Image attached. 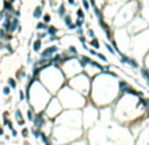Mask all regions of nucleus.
<instances>
[{
  "label": "nucleus",
  "instance_id": "473e14b6",
  "mask_svg": "<svg viewBox=\"0 0 149 145\" xmlns=\"http://www.w3.org/2000/svg\"><path fill=\"white\" fill-rule=\"evenodd\" d=\"M67 3H69L70 5H74L75 7V0H67Z\"/></svg>",
  "mask_w": 149,
  "mask_h": 145
},
{
  "label": "nucleus",
  "instance_id": "4be33fe9",
  "mask_svg": "<svg viewBox=\"0 0 149 145\" xmlns=\"http://www.w3.org/2000/svg\"><path fill=\"white\" fill-rule=\"evenodd\" d=\"M104 46H106V49H107V50H108V51H109V53H111V54H116V51H115V49L112 48V46L109 45L108 42H107V41H106V42H104Z\"/></svg>",
  "mask_w": 149,
  "mask_h": 145
},
{
  "label": "nucleus",
  "instance_id": "f704fd0d",
  "mask_svg": "<svg viewBox=\"0 0 149 145\" xmlns=\"http://www.w3.org/2000/svg\"><path fill=\"white\" fill-rule=\"evenodd\" d=\"M46 4V0H41V7H45Z\"/></svg>",
  "mask_w": 149,
  "mask_h": 145
},
{
  "label": "nucleus",
  "instance_id": "c9c22d12",
  "mask_svg": "<svg viewBox=\"0 0 149 145\" xmlns=\"http://www.w3.org/2000/svg\"><path fill=\"white\" fill-rule=\"evenodd\" d=\"M3 9V0H0V11Z\"/></svg>",
  "mask_w": 149,
  "mask_h": 145
},
{
  "label": "nucleus",
  "instance_id": "20e7f679",
  "mask_svg": "<svg viewBox=\"0 0 149 145\" xmlns=\"http://www.w3.org/2000/svg\"><path fill=\"white\" fill-rule=\"evenodd\" d=\"M42 45H44V41L40 40V38L33 41V53H40L41 49H42Z\"/></svg>",
  "mask_w": 149,
  "mask_h": 145
},
{
  "label": "nucleus",
  "instance_id": "6ab92c4d",
  "mask_svg": "<svg viewBox=\"0 0 149 145\" xmlns=\"http://www.w3.org/2000/svg\"><path fill=\"white\" fill-rule=\"evenodd\" d=\"M33 116H35V111H33L32 108H29L28 112H26V117H28L29 121H32V120H33Z\"/></svg>",
  "mask_w": 149,
  "mask_h": 145
},
{
  "label": "nucleus",
  "instance_id": "9d476101",
  "mask_svg": "<svg viewBox=\"0 0 149 145\" xmlns=\"http://www.w3.org/2000/svg\"><path fill=\"white\" fill-rule=\"evenodd\" d=\"M80 3H82V9L84 12H89L91 9V4H90L89 0H80Z\"/></svg>",
  "mask_w": 149,
  "mask_h": 145
},
{
  "label": "nucleus",
  "instance_id": "c85d7f7f",
  "mask_svg": "<svg viewBox=\"0 0 149 145\" xmlns=\"http://www.w3.org/2000/svg\"><path fill=\"white\" fill-rule=\"evenodd\" d=\"M78 40H79L80 44L83 45V44H86V36H79V37H78Z\"/></svg>",
  "mask_w": 149,
  "mask_h": 145
},
{
  "label": "nucleus",
  "instance_id": "f3484780",
  "mask_svg": "<svg viewBox=\"0 0 149 145\" xmlns=\"http://www.w3.org/2000/svg\"><path fill=\"white\" fill-rule=\"evenodd\" d=\"M77 17H78V19H83V20H84V17H86V12H84L82 8L77 9Z\"/></svg>",
  "mask_w": 149,
  "mask_h": 145
},
{
  "label": "nucleus",
  "instance_id": "a211bd4d",
  "mask_svg": "<svg viewBox=\"0 0 149 145\" xmlns=\"http://www.w3.org/2000/svg\"><path fill=\"white\" fill-rule=\"evenodd\" d=\"M4 48L8 50V54H13V53H15V49L12 48V44H11V42H7L5 45H4Z\"/></svg>",
  "mask_w": 149,
  "mask_h": 145
},
{
  "label": "nucleus",
  "instance_id": "2eb2a0df",
  "mask_svg": "<svg viewBox=\"0 0 149 145\" xmlns=\"http://www.w3.org/2000/svg\"><path fill=\"white\" fill-rule=\"evenodd\" d=\"M46 28H48V25H46L45 23H42V21H38V23L36 24V29H37V30H46Z\"/></svg>",
  "mask_w": 149,
  "mask_h": 145
},
{
  "label": "nucleus",
  "instance_id": "393cba45",
  "mask_svg": "<svg viewBox=\"0 0 149 145\" xmlns=\"http://www.w3.org/2000/svg\"><path fill=\"white\" fill-rule=\"evenodd\" d=\"M3 94L5 95V96H9V95H11V88H9L8 86H4L3 87Z\"/></svg>",
  "mask_w": 149,
  "mask_h": 145
},
{
  "label": "nucleus",
  "instance_id": "423d86ee",
  "mask_svg": "<svg viewBox=\"0 0 149 145\" xmlns=\"http://www.w3.org/2000/svg\"><path fill=\"white\" fill-rule=\"evenodd\" d=\"M55 11H57V15H58V16H60V17H61V19H62V17L65 16L66 13H67V8H66V5H65V4H63V3L61 4V5L58 7V8L55 9Z\"/></svg>",
  "mask_w": 149,
  "mask_h": 145
},
{
  "label": "nucleus",
  "instance_id": "7ed1b4c3",
  "mask_svg": "<svg viewBox=\"0 0 149 145\" xmlns=\"http://www.w3.org/2000/svg\"><path fill=\"white\" fill-rule=\"evenodd\" d=\"M42 15H44V8L41 5H37L33 9V12H32V16L35 17L36 20H40L41 17H42Z\"/></svg>",
  "mask_w": 149,
  "mask_h": 145
},
{
  "label": "nucleus",
  "instance_id": "1a4fd4ad",
  "mask_svg": "<svg viewBox=\"0 0 149 145\" xmlns=\"http://www.w3.org/2000/svg\"><path fill=\"white\" fill-rule=\"evenodd\" d=\"M62 19H63V24H65L66 26H69L70 24H73V17H71V15H70V13H66Z\"/></svg>",
  "mask_w": 149,
  "mask_h": 145
},
{
  "label": "nucleus",
  "instance_id": "aec40b11",
  "mask_svg": "<svg viewBox=\"0 0 149 145\" xmlns=\"http://www.w3.org/2000/svg\"><path fill=\"white\" fill-rule=\"evenodd\" d=\"M84 36H89L90 38H94V37H95V32H94V29L89 28V29H87V32H84Z\"/></svg>",
  "mask_w": 149,
  "mask_h": 145
},
{
  "label": "nucleus",
  "instance_id": "e433bc0d",
  "mask_svg": "<svg viewBox=\"0 0 149 145\" xmlns=\"http://www.w3.org/2000/svg\"><path fill=\"white\" fill-rule=\"evenodd\" d=\"M3 1H8V3H12V4L15 3V0H3Z\"/></svg>",
  "mask_w": 149,
  "mask_h": 145
},
{
  "label": "nucleus",
  "instance_id": "c756f323",
  "mask_svg": "<svg viewBox=\"0 0 149 145\" xmlns=\"http://www.w3.org/2000/svg\"><path fill=\"white\" fill-rule=\"evenodd\" d=\"M67 29H69V30H74V29H77V26H75L74 23H73V24H70V25L67 26Z\"/></svg>",
  "mask_w": 149,
  "mask_h": 145
},
{
  "label": "nucleus",
  "instance_id": "7c9ffc66",
  "mask_svg": "<svg viewBox=\"0 0 149 145\" xmlns=\"http://www.w3.org/2000/svg\"><path fill=\"white\" fill-rule=\"evenodd\" d=\"M87 51H90V54H91V55H96V53H98V51L95 50V49H89Z\"/></svg>",
  "mask_w": 149,
  "mask_h": 145
},
{
  "label": "nucleus",
  "instance_id": "72a5a7b5",
  "mask_svg": "<svg viewBox=\"0 0 149 145\" xmlns=\"http://www.w3.org/2000/svg\"><path fill=\"white\" fill-rule=\"evenodd\" d=\"M1 136H4V129H3V127L0 125V137Z\"/></svg>",
  "mask_w": 149,
  "mask_h": 145
},
{
  "label": "nucleus",
  "instance_id": "dca6fc26",
  "mask_svg": "<svg viewBox=\"0 0 149 145\" xmlns=\"http://www.w3.org/2000/svg\"><path fill=\"white\" fill-rule=\"evenodd\" d=\"M141 75L145 78L146 83L149 85V70H148V69H141Z\"/></svg>",
  "mask_w": 149,
  "mask_h": 145
},
{
  "label": "nucleus",
  "instance_id": "9b49d317",
  "mask_svg": "<svg viewBox=\"0 0 149 145\" xmlns=\"http://www.w3.org/2000/svg\"><path fill=\"white\" fill-rule=\"evenodd\" d=\"M67 53L71 54V55H74V57H77V55H78V49H77V46H75V45L67 46Z\"/></svg>",
  "mask_w": 149,
  "mask_h": 145
},
{
  "label": "nucleus",
  "instance_id": "a878e982",
  "mask_svg": "<svg viewBox=\"0 0 149 145\" xmlns=\"http://www.w3.org/2000/svg\"><path fill=\"white\" fill-rule=\"evenodd\" d=\"M19 100H20V102L25 100V91H23V90H20V91H19Z\"/></svg>",
  "mask_w": 149,
  "mask_h": 145
},
{
  "label": "nucleus",
  "instance_id": "412c9836",
  "mask_svg": "<svg viewBox=\"0 0 149 145\" xmlns=\"http://www.w3.org/2000/svg\"><path fill=\"white\" fill-rule=\"evenodd\" d=\"M75 26H77V28H82V26H83V24H84V20L83 19H78L77 17V20H75Z\"/></svg>",
  "mask_w": 149,
  "mask_h": 145
},
{
  "label": "nucleus",
  "instance_id": "b1692460",
  "mask_svg": "<svg viewBox=\"0 0 149 145\" xmlns=\"http://www.w3.org/2000/svg\"><path fill=\"white\" fill-rule=\"evenodd\" d=\"M21 135H23L24 139H26V137L29 136V129L26 128V127H23V131H21Z\"/></svg>",
  "mask_w": 149,
  "mask_h": 145
},
{
  "label": "nucleus",
  "instance_id": "f03ea898",
  "mask_svg": "<svg viewBox=\"0 0 149 145\" xmlns=\"http://www.w3.org/2000/svg\"><path fill=\"white\" fill-rule=\"evenodd\" d=\"M15 119H16V121H17V124L20 125V127H24V125H25V120H24V117H23V114H21L20 108H17V110L15 111Z\"/></svg>",
  "mask_w": 149,
  "mask_h": 145
},
{
  "label": "nucleus",
  "instance_id": "4c0bfd02",
  "mask_svg": "<svg viewBox=\"0 0 149 145\" xmlns=\"http://www.w3.org/2000/svg\"><path fill=\"white\" fill-rule=\"evenodd\" d=\"M145 103H146V105H149V99H145Z\"/></svg>",
  "mask_w": 149,
  "mask_h": 145
},
{
  "label": "nucleus",
  "instance_id": "2f4dec72",
  "mask_svg": "<svg viewBox=\"0 0 149 145\" xmlns=\"http://www.w3.org/2000/svg\"><path fill=\"white\" fill-rule=\"evenodd\" d=\"M11 132H12V136H13V137L17 136V131H16L15 128H12V129H11Z\"/></svg>",
  "mask_w": 149,
  "mask_h": 145
},
{
  "label": "nucleus",
  "instance_id": "6e6552de",
  "mask_svg": "<svg viewBox=\"0 0 149 145\" xmlns=\"http://www.w3.org/2000/svg\"><path fill=\"white\" fill-rule=\"evenodd\" d=\"M7 83H8V87L11 88V90H16L17 88V82H16V79H13V78H8L7 79Z\"/></svg>",
  "mask_w": 149,
  "mask_h": 145
},
{
  "label": "nucleus",
  "instance_id": "f257e3e1",
  "mask_svg": "<svg viewBox=\"0 0 149 145\" xmlns=\"http://www.w3.org/2000/svg\"><path fill=\"white\" fill-rule=\"evenodd\" d=\"M58 46L57 45H50L48 48H45L42 51H41V58H45V60H49V58H52L54 54L58 53Z\"/></svg>",
  "mask_w": 149,
  "mask_h": 145
},
{
  "label": "nucleus",
  "instance_id": "4468645a",
  "mask_svg": "<svg viewBox=\"0 0 149 145\" xmlns=\"http://www.w3.org/2000/svg\"><path fill=\"white\" fill-rule=\"evenodd\" d=\"M49 3H50V7H52V8L55 9V8H58L63 1H62V0H49Z\"/></svg>",
  "mask_w": 149,
  "mask_h": 145
},
{
  "label": "nucleus",
  "instance_id": "ddd939ff",
  "mask_svg": "<svg viewBox=\"0 0 149 145\" xmlns=\"http://www.w3.org/2000/svg\"><path fill=\"white\" fill-rule=\"evenodd\" d=\"M41 19H42V23H45L46 25H48V24H50V21H52V15L50 13H44Z\"/></svg>",
  "mask_w": 149,
  "mask_h": 145
},
{
  "label": "nucleus",
  "instance_id": "39448f33",
  "mask_svg": "<svg viewBox=\"0 0 149 145\" xmlns=\"http://www.w3.org/2000/svg\"><path fill=\"white\" fill-rule=\"evenodd\" d=\"M58 32H60V29H58L57 26H54V25H48V28H46L48 36H57Z\"/></svg>",
  "mask_w": 149,
  "mask_h": 145
},
{
  "label": "nucleus",
  "instance_id": "bb28decb",
  "mask_svg": "<svg viewBox=\"0 0 149 145\" xmlns=\"http://www.w3.org/2000/svg\"><path fill=\"white\" fill-rule=\"evenodd\" d=\"M96 57L99 58V60H102L103 62H108V60H107V57L106 55H103L102 53H96Z\"/></svg>",
  "mask_w": 149,
  "mask_h": 145
},
{
  "label": "nucleus",
  "instance_id": "f8f14e48",
  "mask_svg": "<svg viewBox=\"0 0 149 145\" xmlns=\"http://www.w3.org/2000/svg\"><path fill=\"white\" fill-rule=\"evenodd\" d=\"M90 45H91L94 49H99V48H100V42H99V40H98L96 37H94V38L90 40Z\"/></svg>",
  "mask_w": 149,
  "mask_h": 145
},
{
  "label": "nucleus",
  "instance_id": "cd10ccee",
  "mask_svg": "<svg viewBox=\"0 0 149 145\" xmlns=\"http://www.w3.org/2000/svg\"><path fill=\"white\" fill-rule=\"evenodd\" d=\"M75 33H77L78 37H79V36H84V30H83V28H77V29H75Z\"/></svg>",
  "mask_w": 149,
  "mask_h": 145
},
{
  "label": "nucleus",
  "instance_id": "0eeeda50",
  "mask_svg": "<svg viewBox=\"0 0 149 145\" xmlns=\"http://www.w3.org/2000/svg\"><path fill=\"white\" fill-rule=\"evenodd\" d=\"M25 77H28V75H26V71H25V69H24V67L19 69V70H17V73H16V78H17L19 80H21L23 78H25Z\"/></svg>",
  "mask_w": 149,
  "mask_h": 145
},
{
  "label": "nucleus",
  "instance_id": "5701e85b",
  "mask_svg": "<svg viewBox=\"0 0 149 145\" xmlns=\"http://www.w3.org/2000/svg\"><path fill=\"white\" fill-rule=\"evenodd\" d=\"M45 37H48L46 32H38L37 33V38H40V40H45Z\"/></svg>",
  "mask_w": 149,
  "mask_h": 145
}]
</instances>
